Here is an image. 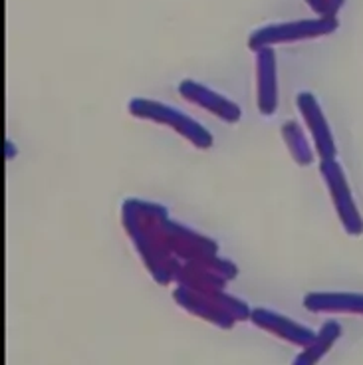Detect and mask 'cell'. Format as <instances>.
Returning <instances> with one entry per match:
<instances>
[{
	"label": "cell",
	"mask_w": 363,
	"mask_h": 365,
	"mask_svg": "<svg viewBox=\"0 0 363 365\" xmlns=\"http://www.w3.org/2000/svg\"><path fill=\"white\" fill-rule=\"evenodd\" d=\"M337 28L336 19H318V20H300V22H288L278 26H268L255 32L250 36V48L260 50L268 44H282V42H294L304 38L324 36Z\"/></svg>",
	"instance_id": "cell-1"
},
{
	"label": "cell",
	"mask_w": 363,
	"mask_h": 365,
	"mask_svg": "<svg viewBox=\"0 0 363 365\" xmlns=\"http://www.w3.org/2000/svg\"><path fill=\"white\" fill-rule=\"evenodd\" d=\"M324 171H326L327 181H329V189L336 197V205L342 219H344V225L347 228V232L352 235H359L363 230V222L357 215V209H355L354 201H352V195H349V189L344 181V175H342V169L337 167L336 163H326L324 165Z\"/></svg>",
	"instance_id": "cell-2"
},
{
	"label": "cell",
	"mask_w": 363,
	"mask_h": 365,
	"mask_svg": "<svg viewBox=\"0 0 363 365\" xmlns=\"http://www.w3.org/2000/svg\"><path fill=\"white\" fill-rule=\"evenodd\" d=\"M308 4L318 14H322V19H334V14L339 10L332 0H308Z\"/></svg>",
	"instance_id": "cell-3"
}]
</instances>
